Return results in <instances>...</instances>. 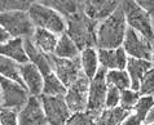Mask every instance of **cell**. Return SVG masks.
Masks as SVG:
<instances>
[{"mask_svg":"<svg viewBox=\"0 0 154 125\" xmlns=\"http://www.w3.org/2000/svg\"><path fill=\"white\" fill-rule=\"evenodd\" d=\"M20 74H21V77H22L25 87L27 88L30 94L40 97L43 93L44 76H43L39 68L31 62H26V63L20 64Z\"/></svg>","mask_w":154,"mask_h":125,"instance_id":"5bb4252c","label":"cell"},{"mask_svg":"<svg viewBox=\"0 0 154 125\" xmlns=\"http://www.w3.org/2000/svg\"><path fill=\"white\" fill-rule=\"evenodd\" d=\"M0 26L9 34L11 37L31 39L35 31V26L30 19L27 10L21 9L0 12Z\"/></svg>","mask_w":154,"mask_h":125,"instance_id":"277c9868","label":"cell"},{"mask_svg":"<svg viewBox=\"0 0 154 125\" xmlns=\"http://www.w3.org/2000/svg\"><path fill=\"white\" fill-rule=\"evenodd\" d=\"M60 35L44 28H35L32 34L31 41L40 52L45 54H53L56 50Z\"/></svg>","mask_w":154,"mask_h":125,"instance_id":"d6986e66","label":"cell"},{"mask_svg":"<svg viewBox=\"0 0 154 125\" xmlns=\"http://www.w3.org/2000/svg\"><path fill=\"white\" fill-rule=\"evenodd\" d=\"M88 90H89V79L87 76L79 77L75 83H72L65 94V101L67 103V107L74 112H82L87 111L88 105Z\"/></svg>","mask_w":154,"mask_h":125,"instance_id":"7c38bea8","label":"cell"},{"mask_svg":"<svg viewBox=\"0 0 154 125\" xmlns=\"http://www.w3.org/2000/svg\"><path fill=\"white\" fill-rule=\"evenodd\" d=\"M67 88L62 84L54 72L44 75V83H43V93L44 96H65Z\"/></svg>","mask_w":154,"mask_h":125,"instance_id":"d4e9b609","label":"cell"},{"mask_svg":"<svg viewBox=\"0 0 154 125\" xmlns=\"http://www.w3.org/2000/svg\"><path fill=\"white\" fill-rule=\"evenodd\" d=\"M130 112L131 111L125 110L121 106L113 107V109H105L96 118V125H122Z\"/></svg>","mask_w":154,"mask_h":125,"instance_id":"7402d4cb","label":"cell"},{"mask_svg":"<svg viewBox=\"0 0 154 125\" xmlns=\"http://www.w3.org/2000/svg\"><path fill=\"white\" fill-rule=\"evenodd\" d=\"M53 55H56L58 58L74 59L80 55V49L71 40V37L66 32H63L58 37V43H57V46H56V50H54Z\"/></svg>","mask_w":154,"mask_h":125,"instance_id":"44dd1931","label":"cell"},{"mask_svg":"<svg viewBox=\"0 0 154 125\" xmlns=\"http://www.w3.org/2000/svg\"><path fill=\"white\" fill-rule=\"evenodd\" d=\"M106 71L108 70L100 66L95 77L89 80L87 111L96 118L105 110L106 94H108L109 89L108 83H106Z\"/></svg>","mask_w":154,"mask_h":125,"instance_id":"52a82bcc","label":"cell"},{"mask_svg":"<svg viewBox=\"0 0 154 125\" xmlns=\"http://www.w3.org/2000/svg\"><path fill=\"white\" fill-rule=\"evenodd\" d=\"M154 66H153L152 61L128 57L126 71L128 72V75H130V77H131V89L137 90L139 92L140 83H141V80H143V77Z\"/></svg>","mask_w":154,"mask_h":125,"instance_id":"e0dca14e","label":"cell"},{"mask_svg":"<svg viewBox=\"0 0 154 125\" xmlns=\"http://www.w3.org/2000/svg\"><path fill=\"white\" fill-rule=\"evenodd\" d=\"M18 125H48L40 97L30 96L27 103L18 112Z\"/></svg>","mask_w":154,"mask_h":125,"instance_id":"4fadbf2b","label":"cell"},{"mask_svg":"<svg viewBox=\"0 0 154 125\" xmlns=\"http://www.w3.org/2000/svg\"><path fill=\"white\" fill-rule=\"evenodd\" d=\"M135 1L150 16V18L154 23V0H135Z\"/></svg>","mask_w":154,"mask_h":125,"instance_id":"d6a6232c","label":"cell"},{"mask_svg":"<svg viewBox=\"0 0 154 125\" xmlns=\"http://www.w3.org/2000/svg\"><path fill=\"white\" fill-rule=\"evenodd\" d=\"M40 3L53 8V9L57 10L65 19L76 14V13L80 10L79 0H42Z\"/></svg>","mask_w":154,"mask_h":125,"instance_id":"603a6c76","label":"cell"},{"mask_svg":"<svg viewBox=\"0 0 154 125\" xmlns=\"http://www.w3.org/2000/svg\"><path fill=\"white\" fill-rule=\"evenodd\" d=\"M121 7L125 13L128 27L137 31L149 40L154 41V23L150 16L135 0H122Z\"/></svg>","mask_w":154,"mask_h":125,"instance_id":"5b68a950","label":"cell"},{"mask_svg":"<svg viewBox=\"0 0 154 125\" xmlns=\"http://www.w3.org/2000/svg\"><path fill=\"white\" fill-rule=\"evenodd\" d=\"M140 93L137 90H134V89H126V90H122L121 93V103L119 106L123 107L125 110L128 111H132L134 107L136 106V103L139 102L140 100Z\"/></svg>","mask_w":154,"mask_h":125,"instance_id":"83f0119b","label":"cell"},{"mask_svg":"<svg viewBox=\"0 0 154 125\" xmlns=\"http://www.w3.org/2000/svg\"><path fill=\"white\" fill-rule=\"evenodd\" d=\"M140 96H150L154 97V67L150 68L143 77L139 88Z\"/></svg>","mask_w":154,"mask_h":125,"instance_id":"f546056e","label":"cell"},{"mask_svg":"<svg viewBox=\"0 0 154 125\" xmlns=\"http://www.w3.org/2000/svg\"><path fill=\"white\" fill-rule=\"evenodd\" d=\"M0 87H2V109H9L20 112L31 96L26 87L3 76H0Z\"/></svg>","mask_w":154,"mask_h":125,"instance_id":"8992f818","label":"cell"},{"mask_svg":"<svg viewBox=\"0 0 154 125\" xmlns=\"http://www.w3.org/2000/svg\"><path fill=\"white\" fill-rule=\"evenodd\" d=\"M0 55H5L20 64L29 62L23 39L21 37H11L8 41L0 45Z\"/></svg>","mask_w":154,"mask_h":125,"instance_id":"ac0fdd59","label":"cell"},{"mask_svg":"<svg viewBox=\"0 0 154 125\" xmlns=\"http://www.w3.org/2000/svg\"><path fill=\"white\" fill-rule=\"evenodd\" d=\"M80 63H82V70L84 76H87L89 80H92L97 74L100 68V61H98L97 48L89 46L80 52Z\"/></svg>","mask_w":154,"mask_h":125,"instance_id":"ffe728a7","label":"cell"},{"mask_svg":"<svg viewBox=\"0 0 154 125\" xmlns=\"http://www.w3.org/2000/svg\"><path fill=\"white\" fill-rule=\"evenodd\" d=\"M52 63L53 72L66 88H69L72 83H75L79 77L84 75L82 70V63H80V55L74 59H66L58 58L52 54Z\"/></svg>","mask_w":154,"mask_h":125,"instance_id":"8fae6325","label":"cell"},{"mask_svg":"<svg viewBox=\"0 0 154 125\" xmlns=\"http://www.w3.org/2000/svg\"><path fill=\"white\" fill-rule=\"evenodd\" d=\"M66 125H96V116L89 114L88 111L74 112L71 114Z\"/></svg>","mask_w":154,"mask_h":125,"instance_id":"f1b7e54d","label":"cell"},{"mask_svg":"<svg viewBox=\"0 0 154 125\" xmlns=\"http://www.w3.org/2000/svg\"><path fill=\"white\" fill-rule=\"evenodd\" d=\"M121 90L109 87L108 94H106V102H105V109H113V107H118L121 103Z\"/></svg>","mask_w":154,"mask_h":125,"instance_id":"1f68e13d","label":"cell"},{"mask_svg":"<svg viewBox=\"0 0 154 125\" xmlns=\"http://www.w3.org/2000/svg\"><path fill=\"white\" fill-rule=\"evenodd\" d=\"M143 124H144V120L140 119L139 116L136 114H134L132 111L130 112V115L125 119V121L122 123V125H143Z\"/></svg>","mask_w":154,"mask_h":125,"instance_id":"836d02e7","label":"cell"},{"mask_svg":"<svg viewBox=\"0 0 154 125\" xmlns=\"http://www.w3.org/2000/svg\"><path fill=\"white\" fill-rule=\"evenodd\" d=\"M0 125H18V112L9 109H0Z\"/></svg>","mask_w":154,"mask_h":125,"instance_id":"4dcf8cb0","label":"cell"},{"mask_svg":"<svg viewBox=\"0 0 154 125\" xmlns=\"http://www.w3.org/2000/svg\"><path fill=\"white\" fill-rule=\"evenodd\" d=\"M152 63L154 66V41H153V57H152Z\"/></svg>","mask_w":154,"mask_h":125,"instance_id":"8d00e7d4","label":"cell"},{"mask_svg":"<svg viewBox=\"0 0 154 125\" xmlns=\"http://www.w3.org/2000/svg\"><path fill=\"white\" fill-rule=\"evenodd\" d=\"M127 22L122 7L112 16L97 23L96 27V46L97 49H115L123 45Z\"/></svg>","mask_w":154,"mask_h":125,"instance_id":"6da1fadb","label":"cell"},{"mask_svg":"<svg viewBox=\"0 0 154 125\" xmlns=\"http://www.w3.org/2000/svg\"><path fill=\"white\" fill-rule=\"evenodd\" d=\"M82 1H83V0H79V3H82Z\"/></svg>","mask_w":154,"mask_h":125,"instance_id":"ab89813d","label":"cell"},{"mask_svg":"<svg viewBox=\"0 0 154 125\" xmlns=\"http://www.w3.org/2000/svg\"><path fill=\"white\" fill-rule=\"evenodd\" d=\"M144 125H154V123H150V124H145L144 123Z\"/></svg>","mask_w":154,"mask_h":125,"instance_id":"f35d334b","label":"cell"},{"mask_svg":"<svg viewBox=\"0 0 154 125\" xmlns=\"http://www.w3.org/2000/svg\"><path fill=\"white\" fill-rule=\"evenodd\" d=\"M106 83L108 87H114L122 92L131 88V77L126 70H110L106 71Z\"/></svg>","mask_w":154,"mask_h":125,"instance_id":"484cf974","label":"cell"},{"mask_svg":"<svg viewBox=\"0 0 154 125\" xmlns=\"http://www.w3.org/2000/svg\"><path fill=\"white\" fill-rule=\"evenodd\" d=\"M27 13L35 28H44L57 35H62L66 31V19L45 4L32 3L27 8Z\"/></svg>","mask_w":154,"mask_h":125,"instance_id":"3957f363","label":"cell"},{"mask_svg":"<svg viewBox=\"0 0 154 125\" xmlns=\"http://www.w3.org/2000/svg\"><path fill=\"white\" fill-rule=\"evenodd\" d=\"M25 43V50L29 57V62L34 63L39 68L43 76L53 72V63H52V54H45L40 52L39 49L34 45L31 39H23Z\"/></svg>","mask_w":154,"mask_h":125,"instance_id":"2e32d148","label":"cell"},{"mask_svg":"<svg viewBox=\"0 0 154 125\" xmlns=\"http://www.w3.org/2000/svg\"><path fill=\"white\" fill-rule=\"evenodd\" d=\"M121 5L122 0H83L80 3V10L91 21L100 23L117 12Z\"/></svg>","mask_w":154,"mask_h":125,"instance_id":"30bf717a","label":"cell"},{"mask_svg":"<svg viewBox=\"0 0 154 125\" xmlns=\"http://www.w3.org/2000/svg\"><path fill=\"white\" fill-rule=\"evenodd\" d=\"M100 66L105 70H126L128 55L123 46L115 49H97Z\"/></svg>","mask_w":154,"mask_h":125,"instance_id":"9a60e30c","label":"cell"},{"mask_svg":"<svg viewBox=\"0 0 154 125\" xmlns=\"http://www.w3.org/2000/svg\"><path fill=\"white\" fill-rule=\"evenodd\" d=\"M0 76L11 79L25 87L22 77H21L20 74V63L5 57V55H0Z\"/></svg>","mask_w":154,"mask_h":125,"instance_id":"cb8c5ba5","label":"cell"},{"mask_svg":"<svg viewBox=\"0 0 154 125\" xmlns=\"http://www.w3.org/2000/svg\"><path fill=\"white\" fill-rule=\"evenodd\" d=\"M96 27L97 23L89 19L82 10H79L76 14L66 18L65 32L82 52L89 46H96Z\"/></svg>","mask_w":154,"mask_h":125,"instance_id":"7a4b0ae2","label":"cell"},{"mask_svg":"<svg viewBox=\"0 0 154 125\" xmlns=\"http://www.w3.org/2000/svg\"><path fill=\"white\" fill-rule=\"evenodd\" d=\"M153 106H154V97L141 96L139 102L136 103V106L134 107V110H132V112L137 115L140 119H143L145 123V119H146L148 114L150 112V110L153 109Z\"/></svg>","mask_w":154,"mask_h":125,"instance_id":"4316f807","label":"cell"},{"mask_svg":"<svg viewBox=\"0 0 154 125\" xmlns=\"http://www.w3.org/2000/svg\"><path fill=\"white\" fill-rule=\"evenodd\" d=\"M2 87H0V109H2Z\"/></svg>","mask_w":154,"mask_h":125,"instance_id":"74e56055","label":"cell"},{"mask_svg":"<svg viewBox=\"0 0 154 125\" xmlns=\"http://www.w3.org/2000/svg\"><path fill=\"white\" fill-rule=\"evenodd\" d=\"M9 39H11V35L2 27V26H0V45L4 44L5 41H8Z\"/></svg>","mask_w":154,"mask_h":125,"instance_id":"e575fe53","label":"cell"},{"mask_svg":"<svg viewBox=\"0 0 154 125\" xmlns=\"http://www.w3.org/2000/svg\"><path fill=\"white\" fill-rule=\"evenodd\" d=\"M150 123H154V106H153V109L150 110V112L148 114L146 119H145V124H150Z\"/></svg>","mask_w":154,"mask_h":125,"instance_id":"d590c367","label":"cell"},{"mask_svg":"<svg viewBox=\"0 0 154 125\" xmlns=\"http://www.w3.org/2000/svg\"><path fill=\"white\" fill-rule=\"evenodd\" d=\"M40 101L44 109L48 125H66L71 116V111L67 107L65 96H40Z\"/></svg>","mask_w":154,"mask_h":125,"instance_id":"ba28073f","label":"cell"},{"mask_svg":"<svg viewBox=\"0 0 154 125\" xmlns=\"http://www.w3.org/2000/svg\"><path fill=\"white\" fill-rule=\"evenodd\" d=\"M123 49L128 57L148 59L152 61L153 57V41L143 36L137 31L128 27L125 40H123Z\"/></svg>","mask_w":154,"mask_h":125,"instance_id":"9c48e42d","label":"cell"}]
</instances>
